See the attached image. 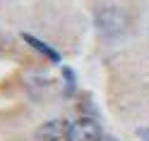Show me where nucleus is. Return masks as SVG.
<instances>
[{
  "label": "nucleus",
  "instance_id": "nucleus-4",
  "mask_svg": "<svg viewBox=\"0 0 149 141\" xmlns=\"http://www.w3.org/2000/svg\"><path fill=\"white\" fill-rule=\"evenodd\" d=\"M22 41H26V43H29V45H31V48H34L36 53H41L43 58H48L51 62H60V53L55 50L53 45L43 43L41 39H36V36H31V34H26V31H24V34H22Z\"/></svg>",
  "mask_w": 149,
  "mask_h": 141
},
{
  "label": "nucleus",
  "instance_id": "nucleus-5",
  "mask_svg": "<svg viewBox=\"0 0 149 141\" xmlns=\"http://www.w3.org/2000/svg\"><path fill=\"white\" fill-rule=\"evenodd\" d=\"M63 79H65V84H68V93H74V74H72L70 67L63 69Z\"/></svg>",
  "mask_w": 149,
  "mask_h": 141
},
{
  "label": "nucleus",
  "instance_id": "nucleus-1",
  "mask_svg": "<svg viewBox=\"0 0 149 141\" xmlns=\"http://www.w3.org/2000/svg\"><path fill=\"white\" fill-rule=\"evenodd\" d=\"M94 24L101 36L106 39H120L127 31V14L120 7H101L94 17Z\"/></svg>",
  "mask_w": 149,
  "mask_h": 141
},
{
  "label": "nucleus",
  "instance_id": "nucleus-3",
  "mask_svg": "<svg viewBox=\"0 0 149 141\" xmlns=\"http://www.w3.org/2000/svg\"><path fill=\"white\" fill-rule=\"evenodd\" d=\"M68 120H63V117H53L48 122H43V124H39V129L34 131V136L39 139V141H63L65 136H68Z\"/></svg>",
  "mask_w": 149,
  "mask_h": 141
},
{
  "label": "nucleus",
  "instance_id": "nucleus-6",
  "mask_svg": "<svg viewBox=\"0 0 149 141\" xmlns=\"http://www.w3.org/2000/svg\"><path fill=\"white\" fill-rule=\"evenodd\" d=\"M137 136L142 139V141H149V127H144V129H137Z\"/></svg>",
  "mask_w": 149,
  "mask_h": 141
},
{
  "label": "nucleus",
  "instance_id": "nucleus-2",
  "mask_svg": "<svg viewBox=\"0 0 149 141\" xmlns=\"http://www.w3.org/2000/svg\"><path fill=\"white\" fill-rule=\"evenodd\" d=\"M101 136H104V131H101L99 122L94 117H79V120L70 122L65 141H99Z\"/></svg>",
  "mask_w": 149,
  "mask_h": 141
},
{
  "label": "nucleus",
  "instance_id": "nucleus-7",
  "mask_svg": "<svg viewBox=\"0 0 149 141\" xmlns=\"http://www.w3.org/2000/svg\"><path fill=\"white\" fill-rule=\"evenodd\" d=\"M99 141H118V139H116V136H106V134H104V136H101Z\"/></svg>",
  "mask_w": 149,
  "mask_h": 141
}]
</instances>
